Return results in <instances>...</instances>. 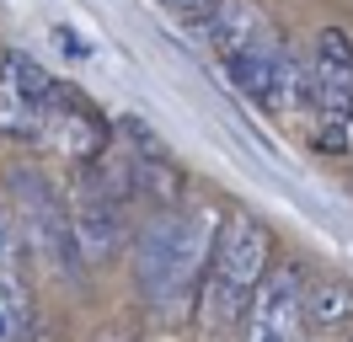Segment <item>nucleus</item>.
<instances>
[{
    "instance_id": "obj_12",
    "label": "nucleus",
    "mask_w": 353,
    "mask_h": 342,
    "mask_svg": "<svg viewBox=\"0 0 353 342\" xmlns=\"http://www.w3.org/2000/svg\"><path fill=\"white\" fill-rule=\"evenodd\" d=\"M102 342H134L129 332H102Z\"/></svg>"
},
{
    "instance_id": "obj_6",
    "label": "nucleus",
    "mask_w": 353,
    "mask_h": 342,
    "mask_svg": "<svg viewBox=\"0 0 353 342\" xmlns=\"http://www.w3.org/2000/svg\"><path fill=\"white\" fill-rule=\"evenodd\" d=\"M11 192H17V214H22V235L43 252V262H54V268H65V273H75V262H81V252H75V230H70V209L54 198V188H48L38 171H17L11 177Z\"/></svg>"
},
{
    "instance_id": "obj_8",
    "label": "nucleus",
    "mask_w": 353,
    "mask_h": 342,
    "mask_svg": "<svg viewBox=\"0 0 353 342\" xmlns=\"http://www.w3.org/2000/svg\"><path fill=\"white\" fill-rule=\"evenodd\" d=\"M54 86L59 81L43 75L27 54H0V134L6 139H38Z\"/></svg>"
},
{
    "instance_id": "obj_2",
    "label": "nucleus",
    "mask_w": 353,
    "mask_h": 342,
    "mask_svg": "<svg viewBox=\"0 0 353 342\" xmlns=\"http://www.w3.org/2000/svg\"><path fill=\"white\" fill-rule=\"evenodd\" d=\"M268 268H273V230H268L257 214L230 209L209 256V278H203V299H199V321L209 332L225 326H241L252 299L263 289Z\"/></svg>"
},
{
    "instance_id": "obj_9",
    "label": "nucleus",
    "mask_w": 353,
    "mask_h": 342,
    "mask_svg": "<svg viewBox=\"0 0 353 342\" xmlns=\"http://www.w3.org/2000/svg\"><path fill=\"white\" fill-rule=\"evenodd\" d=\"M305 316L316 332H337L353 321V283L343 278H310V299H305Z\"/></svg>"
},
{
    "instance_id": "obj_7",
    "label": "nucleus",
    "mask_w": 353,
    "mask_h": 342,
    "mask_svg": "<svg viewBox=\"0 0 353 342\" xmlns=\"http://www.w3.org/2000/svg\"><path fill=\"white\" fill-rule=\"evenodd\" d=\"M38 145L59 150L70 161H102L112 145L108 123H102V112L81 97V91H70L65 81L54 86V97L43 107V134H38Z\"/></svg>"
},
{
    "instance_id": "obj_5",
    "label": "nucleus",
    "mask_w": 353,
    "mask_h": 342,
    "mask_svg": "<svg viewBox=\"0 0 353 342\" xmlns=\"http://www.w3.org/2000/svg\"><path fill=\"white\" fill-rule=\"evenodd\" d=\"M305 299H310V278L300 273V262H273L241 321L246 342H300V332L310 321Z\"/></svg>"
},
{
    "instance_id": "obj_4",
    "label": "nucleus",
    "mask_w": 353,
    "mask_h": 342,
    "mask_svg": "<svg viewBox=\"0 0 353 342\" xmlns=\"http://www.w3.org/2000/svg\"><path fill=\"white\" fill-rule=\"evenodd\" d=\"M310 70H316V139L321 150H343L353 134V38L343 27H321L310 43Z\"/></svg>"
},
{
    "instance_id": "obj_3",
    "label": "nucleus",
    "mask_w": 353,
    "mask_h": 342,
    "mask_svg": "<svg viewBox=\"0 0 353 342\" xmlns=\"http://www.w3.org/2000/svg\"><path fill=\"white\" fill-rule=\"evenodd\" d=\"M129 198L134 192H129V182H123V171H118L112 155L86 161L81 182H75V198H70V230H75L81 262L97 268V262H108V256L123 246V235H129V219H123Z\"/></svg>"
},
{
    "instance_id": "obj_13",
    "label": "nucleus",
    "mask_w": 353,
    "mask_h": 342,
    "mask_svg": "<svg viewBox=\"0 0 353 342\" xmlns=\"http://www.w3.org/2000/svg\"><path fill=\"white\" fill-rule=\"evenodd\" d=\"M348 342H353V337H348Z\"/></svg>"
},
{
    "instance_id": "obj_11",
    "label": "nucleus",
    "mask_w": 353,
    "mask_h": 342,
    "mask_svg": "<svg viewBox=\"0 0 353 342\" xmlns=\"http://www.w3.org/2000/svg\"><path fill=\"white\" fill-rule=\"evenodd\" d=\"M161 11H172L176 21H199V27H209L214 11H220V0H161Z\"/></svg>"
},
{
    "instance_id": "obj_10",
    "label": "nucleus",
    "mask_w": 353,
    "mask_h": 342,
    "mask_svg": "<svg viewBox=\"0 0 353 342\" xmlns=\"http://www.w3.org/2000/svg\"><path fill=\"white\" fill-rule=\"evenodd\" d=\"M32 332V299L17 262H0V342H22Z\"/></svg>"
},
{
    "instance_id": "obj_1",
    "label": "nucleus",
    "mask_w": 353,
    "mask_h": 342,
    "mask_svg": "<svg viewBox=\"0 0 353 342\" xmlns=\"http://www.w3.org/2000/svg\"><path fill=\"white\" fill-rule=\"evenodd\" d=\"M220 214L209 203H188V209H161L134 241V278H139V299L155 321H182L203 299V278H209V256L220 241Z\"/></svg>"
}]
</instances>
